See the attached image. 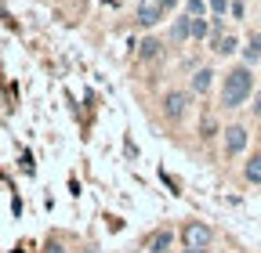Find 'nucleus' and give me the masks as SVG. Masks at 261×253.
I'll list each match as a JSON object with an SVG mask.
<instances>
[{
	"label": "nucleus",
	"instance_id": "nucleus-9",
	"mask_svg": "<svg viewBox=\"0 0 261 253\" xmlns=\"http://www.w3.org/2000/svg\"><path fill=\"white\" fill-rule=\"evenodd\" d=\"M243 174H247L250 184H261V155H250V163L243 167Z\"/></svg>",
	"mask_w": 261,
	"mask_h": 253
},
{
	"label": "nucleus",
	"instance_id": "nucleus-6",
	"mask_svg": "<svg viewBox=\"0 0 261 253\" xmlns=\"http://www.w3.org/2000/svg\"><path fill=\"white\" fill-rule=\"evenodd\" d=\"M211 83H214V73H211V69H200V73L192 76V94H207Z\"/></svg>",
	"mask_w": 261,
	"mask_h": 253
},
{
	"label": "nucleus",
	"instance_id": "nucleus-13",
	"mask_svg": "<svg viewBox=\"0 0 261 253\" xmlns=\"http://www.w3.org/2000/svg\"><path fill=\"white\" fill-rule=\"evenodd\" d=\"M160 47H163V44H160V40H145V44H142V51H138V54H142V58H156V54H160Z\"/></svg>",
	"mask_w": 261,
	"mask_h": 253
},
{
	"label": "nucleus",
	"instance_id": "nucleus-14",
	"mask_svg": "<svg viewBox=\"0 0 261 253\" xmlns=\"http://www.w3.org/2000/svg\"><path fill=\"white\" fill-rule=\"evenodd\" d=\"M207 4H211V11H218V15H225L228 8H232V4H228V0H207Z\"/></svg>",
	"mask_w": 261,
	"mask_h": 253
},
{
	"label": "nucleus",
	"instance_id": "nucleus-8",
	"mask_svg": "<svg viewBox=\"0 0 261 253\" xmlns=\"http://www.w3.org/2000/svg\"><path fill=\"white\" fill-rule=\"evenodd\" d=\"M236 47H240V40H236V37H228V33L221 37V33H218V40H214V51H218V54H232Z\"/></svg>",
	"mask_w": 261,
	"mask_h": 253
},
{
	"label": "nucleus",
	"instance_id": "nucleus-10",
	"mask_svg": "<svg viewBox=\"0 0 261 253\" xmlns=\"http://www.w3.org/2000/svg\"><path fill=\"white\" fill-rule=\"evenodd\" d=\"M167 246H171V232H160V235L149 242V253H167Z\"/></svg>",
	"mask_w": 261,
	"mask_h": 253
},
{
	"label": "nucleus",
	"instance_id": "nucleus-19",
	"mask_svg": "<svg viewBox=\"0 0 261 253\" xmlns=\"http://www.w3.org/2000/svg\"><path fill=\"white\" fill-rule=\"evenodd\" d=\"M163 8H167V11H171V8H174V0H163Z\"/></svg>",
	"mask_w": 261,
	"mask_h": 253
},
{
	"label": "nucleus",
	"instance_id": "nucleus-2",
	"mask_svg": "<svg viewBox=\"0 0 261 253\" xmlns=\"http://www.w3.org/2000/svg\"><path fill=\"white\" fill-rule=\"evenodd\" d=\"M189 94L185 90H167V94H163V116H167L171 123H178L181 116H185V109H189Z\"/></svg>",
	"mask_w": 261,
	"mask_h": 253
},
{
	"label": "nucleus",
	"instance_id": "nucleus-7",
	"mask_svg": "<svg viewBox=\"0 0 261 253\" xmlns=\"http://www.w3.org/2000/svg\"><path fill=\"white\" fill-rule=\"evenodd\" d=\"M243 58H247V66H254V61H261V33H254L243 47Z\"/></svg>",
	"mask_w": 261,
	"mask_h": 253
},
{
	"label": "nucleus",
	"instance_id": "nucleus-17",
	"mask_svg": "<svg viewBox=\"0 0 261 253\" xmlns=\"http://www.w3.org/2000/svg\"><path fill=\"white\" fill-rule=\"evenodd\" d=\"M185 253H207V246H189Z\"/></svg>",
	"mask_w": 261,
	"mask_h": 253
},
{
	"label": "nucleus",
	"instance_id": "nucleus-4",
	"mask_svg": "<svg viewBox=\"0 0 261 253\" xmlns=\"http://www.w3.org/2000/svg\"><path fill=\"white\" fill-rule=\"evenodd\" d=\"M243 148H247V126H228V131H225V152L240 155Z\"/></svg>",
	"mask_w": 261,
	"mask_h": 253
},
{
	"label": "nucleus",
	"instance_id": "nucleus-15",
	"mask_svg": "<svg viewBox=\"0 0 261 253\" xmlns=\"http://www.w3.org/2000/svg\"><path fill=\"white\" fill-rule=\"evenodd\" d=\"M214 134V119L211 116H203V138H211Z\"/></svg>",
	"mask_w": 261,
	"mask_h": 253
},
{
	"label": "nucleus",
	"instance_id": "nucleus-12",
	"mask_svg": "<svg viewBox=\"0 0 261 253\" xmlns=\"http://www.w3.org/2000/svg\"><path fill=\"white\" fill-rule=\"evenodd\" d=\"M207 33H211V22H207V18H192V37L203 40Z\"/></svg>",
	"mask_w": 261,
	"mask_h": 253
},
{
	"label": "nucleus",
	"instance_id": "nucleus-16",
	"mask_svg": "<svg viewBox=\"0 0 261 253\" xmlns=\"http://www.w3.org/2000/svg\"><path fill=\"white\" fill-rule=\"evenodd\" d=\"M254 112H261V87H257V94H254Z\"/></svg>",
	"mask_w": 261,
	"mask_h": 253
},
{
	"label": "nucleus",
	"instance_id": "nucleus-18",
	"mask_svg": "<svg viewBox=\"0 0 261 253\" xmlns=\"http://www.w3.org/2000/svg\"><path fill=\"white\" fill-rule=\"evenodd\" d=\"M47 253H65V249L62 246H47Z\"/></svg>",
	"mask_w": 261,
	"mask_h": 253
},
{
	"label": "nucleus",
	"instance_id": "nucleus-5",
	"mask_svg": "<svg viewBox=\"0 0 261 253\" xmlns=\"http://www.w3.org/2000/svg\"><path fill=\"white\" fill-rule=\"evenodd\" d=\"M181 239H185V246H207L211 242V228L200 225V220H192V225L181 232Z\"/></svg>",
	"mask_w": 261,
	"mask_h": 253
},
{
	"label": "nucleus",
	"instance_id": "nucleus-3",
	"mask_svg": "<svg viewBox=\"0 0 261 253\" xmlns=\"http://www.w3.org/2000/svg\"><path fill=\"white\" fill-rule=\"evenodd\" d=\"M163 11H167V8H163V0H138V25H156L160 18H163Z\"/></svg>",
	"mask_w": 261,
	"mask_h": 253
},
{
	"label": "nucleus",
	"instance_id": "nucleus-11",
	"mask_svg": "<svg viewBox=\"0 0 261 253\" xmlns=\"http://www.w3.org/2000/svg\"><path fill=\"white\" fill-rule=\"evenodd\" d=\"M185 8H189V18H203L211 4H203V0H185Z\"/></svg>",
	"mask_w": 261,
	"mask_h": 253
},
{
	"label": "nucleus",
	"instance_id": "nucleus-1",
	"mask_svg": "<svg viewBox=\"0 0 261 253\" xmlns=\"http://www.w3.org/2000/svg\"><path fill=\"white\" fill-rule=\"evenodd\" d=\"M254 90V73L250 66H236L232 73H225V83H221V105L225 109H240Z\"/></svg>",
	"mask_w": 261,
	"mask_h": 253
}]
</instances>
